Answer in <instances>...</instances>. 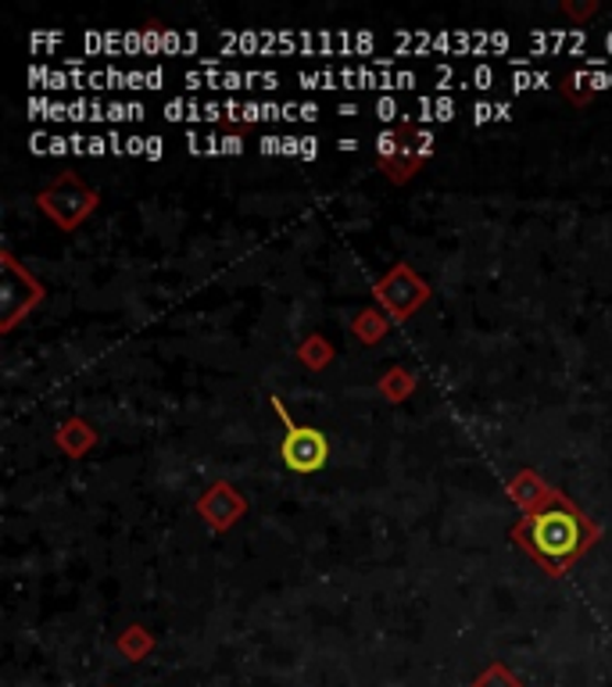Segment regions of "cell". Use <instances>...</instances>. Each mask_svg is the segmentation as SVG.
<instances>
[{
    "label": "cell",
    "mask_w": 612,
    "mask_h": 687,
    "mask_svg": "<svg viewBox=\"0 0 612 687\" xmlns=\"http://www.w3.org/2000/svg\"><path fill=\"white\" fill-rule=\"evenodd\" d=\"M222 47H233V51H259V54H276V51H287V54H323V57H334V54H348V57H359L362 51H373L376 40L369 33H330V29H316V33H294V29H259V33H222Z\"/></svg>",
    "instance_id": "1"
},
{
    "label": "cell",
    "mask_w": 612,
    "mask_h": 687,
    "mask_svg": "<svg viewBox=\"0 0 612 687\" xmlns=\"http://www.w3.org/2000/svg\"><path fill=\"white\" fill-rule=\"evenodd\" d=\"M297 83L305 90H412L416 72H391V68H323V72H297Z\"/></svg>",
    "instance_id": "2"
},
{
    "label": "cell",
    "mask_w": 612,
    "mask_h": 687,
    "mask_svg": "<svg viewBox=\"0 0 612 687\" xmlns=\"http://www.w3.org/2000/svg\"><path fill=\"white\" fill-rule=\"evenodd\" d=\"M394 43L402 51H459V54H480V51H509V36L505 33H397Z\"/></svg>",
    "instance_id": "3"
},
{
    "label": "cell",
    "mask_w": 612,
    "mask_h": 687,
    "mask_svg": "<svg viewBox=\"0 0 612 687\" xmlns=\"http://www.w3.org/2000/svg\"><path fill=\"white\" fill-rule=\"evenodd\" d=\"M526 537H531L534 552L545 558V563L562 569L566 558L577 552V520H569L566 512L537 515V520H531V526H526Z\"/></svg>",
    "instance_id": "4"
},
{
    "label": "cell",
    "mask_w": 612,
    "mask_h": 687,
    "mask_svg": "<svg viewBox=\"0 0 612 687\" xmlns=\"http://www.w3.org/2000/svg\"><path fill=\"white\" fill-rule=\"evenodd\" d=\"M183 83L190 86V90H251V86H259V90H276L280 86V76L276 72H226V68H205V72H187Z\"/></svg>",
    "instance_id": "5"
},
{
    "label": "cell",
    "mask_w": 612,
    "mask_h": 687,
    "mask_svg": "<svg viewBox=\"0 0 612 687\" xmlns=\"http://www.w3.org/2000/svg\"><path fill=\"white\" fill-rule=\"evenodd\" d=\"M326 455H330V444L312 426H294L287 440H283V462L294 472H316L326 466Z\"/></svg>",
    "instance_id": "6"
},
{
    "label": "cell",
    "mask_w": 612,
    "mask_h": 687,
    "mask_svg": "<svg viewBox=\"0 0 612 687\" xmlns=\"http://www.w3.org/2000/svg\"><path fill=\"white\" fill-rule=\"evenodd\" d=\"M65 190H68V183L54 186V190H47V194H40V205H44L58 222L76 226V222L83 219V215H87V211L97 205V194H94V190H83V186H76V194L68 197Z\"/></svg>",
    "instance_id": "7"
},
{
    "label": "cell",
    "mask_w": 612,
    "mask_h": 687,
    "mask_svg": "<svg viewBox=\"0 0 612 687\" xmlns=\"http://www.w3.org/2000/svg\"><path fill=\"white\" fill-rule=\"evenodd\" d=\"M30 83L44 90H87L90 72L83 68H30Z\"/></svg>",
    "instance_id": "8"
},
{
    "label": "cell",
    "mask_w": 612,
    "mask_h": 687,
    "mask_svg": "<svg viewBox=\"0 0 612 687\" xmlns=\"http://www.w3.org/2000/svg\"><path fill=\"white\" fill-rule=\"evenodd\" d=\"M531 47H545V51H583L588 43V33L583 29H569V33H531Z\"/></svg>",
    "instance_id": "9"
},
{
    "label": "cell",
    "mask_w": 612,
    "mask_h": 687,
    "mask_svg": "<svg viewBox=\"0 0 612 687\" xmlns=\"http://www.w3.org/2000/svg\"><path fill=\"white\" fill-rule=\"evenodd\" d=\"M416 111H419V115H416L419 122H430V119H434V122H448L451 115L459 111V105H455L451 97H434V100H430V97H419V100H416Z\"/></svg>",
    "instance_id": "10"
},
{
    "label": "cell",
    "mask_w": 612,
    "mask_h": 687,
    "mask_svg": "<svg viewBox=\"0 0 612 687\" xmlns=\"http://www.w3.org/2000/svg\"><path fill=\"white\" fill-rule=\"evenodd\" d=\"M201 47V36L197 33H176V29H165L162 33V51L165 54H190Z\"/></svg>",
    "instance_id": "11"
},
{
    "label": "cell",
    "mask_w": 612,
    "mask_h": 687,
    "mask_svg": "<svg viewBox=\"0 0 612 687\" xmlns=\"http://www.w3.org/2000/svg\"><path fill=\"white\" fill-rule=\"evenodd\" d=\"M512 86H516V90H537V86H548V72H516V76H512Z\"/></svg>",
    "instance_id": "12"
},
{
    "label": "cell",
    "mask_w": 612,
    "mask_h": 687,
    "mask_svg": "<svg viewBox=\"0 0 612 687\" xmlns=\"http://www.w3.org/2000/svg\"><path fill=\"white\" fill-rule=\"evenodd\" d=\"M566 83L569 86H573V83H588V86H598V90H602V86H605V90H612V68L609 72H577V76H569Z\"/></svg>",
    "instance_id": "13"
},
{
    "label": "cell",
    "mask_w": 612,
    "mask_h": 687,
    "mask_svg": "<svg viewBox=\"0 0 612 687\" xmlns=\"http://www.w3.org/2000/svg\"><path fill=\"white\" fill-rule=\"evenodd\" d=\"M512 108L509 105H477L473 108V119L477 122H491V119H509Z\"/></svg>",
    "instance_id": "14"
},
{
    "label": "cell",
    "mask_w": 612,
    "mask_h": 687,
    "mask_svg": "<svg viewBox=\"0 0 612 687\" xmlns=\"http://www.w3.org/2000/svg\"><path fill=\"white\" fill-rule=\"evenodd\" d=\"M491 83H494V72H491L488 65L473 68V72H469V76L462 79V86H477V90H488Z\"/></svg>",
    "instance_id": "15"
},
{
    "label": "cell",
    "mask_w": 612,
    "mask_h": 687,
    "mask_svg": "<svg viewBox=\"0 0 612 687\" xmlns=\"http://www.w3.org/2000/svg\"><path fill=\"white\" fill-rule=\"evenodd\" d=\"M376 115H380V119H383V122H391V119H394V115H397V105H394V100H391V97H383V100H376Z\"/></svg>",
    "instance_id": "16"
},
{
    "label": "cell",
    "mask_w": 612,
    "mask_h": 687,
    "mask_svg": "<svg viewBox=\"0 0 612 687\" xmlns=\"http://www.w3.org/2000/svg\"><path fill=\"white\" fill-rule=\"evenodd\" d=\"M144 154H147V157H162V140H159V137H147Z\"/></svg>",
    "instance_id": "17"
}]
</instances>
